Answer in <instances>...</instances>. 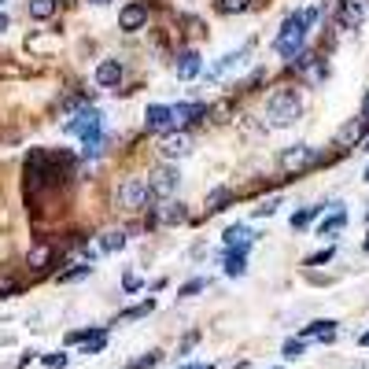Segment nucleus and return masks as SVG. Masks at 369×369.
Segmentation results:
<instances>
[{
    "label": "nucleus",
    "mask_w": 369,
    "mask_h": 369,
    "mask_svg": "<svg viewBox=\"0 0 369 369\" xmlns=\"http://www.w3.org/2000/svg\"><path fill=\"white\" fill-rule=\"evenodd\" d=\"M314 22H318V8H307V11L288 15L281 22V30H277V37H273V48L281 52V56H299L303 41H307V34H310Z\"/></svg>",
    "instance_id": "obj_1"
},
{
    "label": "nucleus",
    "mask_w": 369,
    "mask_h": 369,
    "mask_svg": "<svg viewBox=\"0 0 369 369\" xmlns=\"http://www.w3.org/2000/svg\"><path fill=\"white\" fill-rule=\"evenodd\" d=\"M299 115H303V100H299V92H292V89H277L273 96L266 100V126H273V129L296 126Z\"/></svg>",
    "instance_id": "obj_2"
},
{
    "label": "nucleus",
    "mask_w": 369,
    "mask_h": 369,
    "mask_svg": "<svg viewBox=\"0 0 369 369\" xmlns=\"http://www.w3.org/2000/svg\"><path fill=\"white\" fill-rule=\"evenodd\" d=\"M148 196H152V184L140 181V178H122L115 184V207L129 210V215H137V210L148 207Z\"/></svg>",
    "instance_id": "obj_3"
},
{
    "label": "nucleus",
    "mask_w": 369,
    "mask_h": 369,
    "mask_svg": "<svg viewBox=\"0 0 369 369\" xmlns=\"http://www.w3.org/2000/svg\"><path fill=\"white\" fill-rule=\"evenodd\" d=\"M100 129H103V115H100V111H82V115H74L71 122H67V133L82 137L89 155L100 148Z\"/></svg>",
    "instance_id": "obj_4"
},
{
    "label": "nucleus",
    "mask_w": 369,
    "mask_h": 369,
    "mask_svg": "<svg viewBox=\"0 0 369 369\" xmlns=\"http://www.w3.org/2000/svg\"><path fill=\"white\" fill-rule=\"evenodd\" d=\"M321 163V152L310 148V144H292L284 155H281V170L284 174H299V170H310Z\"/></svg>",
    "instance_id": "obj_5"
},
{
    "label": "nucleus",
    "mask_w": 369,
    "mask_h": 369,
    "mask_svg": "<svg viewBox=\"0 0 369 369\" xmlns=\"http://www.w3.org/2000/svg\"><path fill=\"white\" fill-rule=\"evenodd\" d=\"M369 15V0H340V11H336V19L344 30H359V26L366 22Z\"/></svg>",
    "instance_id": "obj_6"
},
{
    "label": "nucleus",
    "mask_w": 369,
    "mask_h": 369,
    "mask_svg": "<svg viewBox=\"0 0 369 369\" xmlns=\"http://www.w3.org/2000/svg\"><path fill=\"white\" fill-rule=\"evenodd\" d=\"M144 126H148L152 133H170V129L178 126V115H174V108H166V103H152L148 115H144Z\"/></svg>",
    "instance_id": "obj_7"
},
{
    "label": "nucleus",
    "mask_w": 369,
    "mask_h": 369,
    "mask_svg": "<svg viewBox=\"0 0 369 369\" xmlns=\"http://www.w3.org/2000/svg\"><path fill=\"white\" fill-rule=\"evenodd\" d=\"M184 218H189V210H184V203H178V200H163L152 210V226H181Z\"/></svg>",
    "instance_id": "obj_8"
},
{
    "label": "nucleus",
    "mask_w": 369,
    "mask_h": 369,
    "mask_svg": "<svg viewBox=\"0 0 369 369\" xmlns=\"http://www.w3.org/2000/svg\"><path fill=\"white\" fill-rule=\"evenodd\" d=\"M144 22H148V4H140V0H129V4L118 11V26H122L126 34L144 30Z\"/></svg>",
    "instance_id": "obj_9"
},
{
    "label": "nucleus",
    "mask_w": 369,
    "mask_h": 369,
    "mask_svg": "<svg viewBox=\"0 0 369 369\" xmlns=\"http://www.w3.org/2000/svg\"><path fill=\"white\" fill-rule=\"evenodd\" d=\"M178 181H181V178H178V170H174V166H155L148 184H152V192H155V196H174V192H178Z\"/></svg>",
    "instance_id": "obj_10"
},
{
    "label": "nucleus",
    "mask_w": 369,
    "mask_h": 369,
    "mask_svg": "<svg viewBox=\"0 0 369 369\" xmlns=\"http://www.w3.org/2000/svg\"><path fill=\"white\" fill-rule=\"evenodd\" d=\"M369 133V118H351L347 126H340V133H336V148H354L362 137Z\"/></svg>",
    "instance_id": "obj_11"
},
{
    "label": "nucleus",
    "mask_w": 369,
    "mask_h": 369,
    "mask_svg": "<svg viewBox=\"0 0 369 369\" xmlns=\"http://www.w3.org/2000/svg\"><path fill=\"white\" fill-rule=\"evenodd\" d=\"M244 63H247V52H229V56H222L215 67L207 71V78H210V82H222V78H229L233 71H240Z\"/></svg>",
    "instance_id": "obj_12"
},
{
    "label": "nucleus",
    "mask_w": 369,
    "mask_h": 369,
    "mask_svg": "<svg viewBox=\"0 0 369 369\" xmlns=\"http://www.w3.org/2000/svg\"><path fill=\"white\" fill-rule=\"evenodd\" d=\"M192 152V137L189 133H163V155L166 159H181V155H189Z\"/></svg>",
    "instance_id": "obj_13"
},
{
    "label": "nucleus",
    "mask_w": 369,
    "mask_h": 369,
    "mask_svg": "<svg viewBox=\"0 0 369 369\" xmlns=\"http://www.w3.org/2000/svg\"><path fill=\"white\" fill-rule=\"evenodd\" d=\"M122 63L118 59H103V63H96V85L100 89H115L118 82H122Z\"/></svg>",
    "instance_id": "obj_14"
},
{
    "label": "nucleus",
    "mask_w": 369,
    "mask_h": 369,
    "mask_svg": "<svg viewBox=\"0 0 369 369\" xmlns=\"http://www.w3.org/2000/svg\"><path fill=\"white\" fill-rule=\"evenodd\" d=\"M200 67H203V63H200V52L184 48L181 56H178V78H181V82H192V78L200 74Z\"/></svg>",
    "instance_id": "obj_15"
},
{
    "label": "nucleus",
    "mask_w": 369,
    "mask_h": 369,
    "mask_svg": "<svg viewBox=\"0 0 369 369\" xmlns=\"http://www.w3.org/2000/svg\"><path fill=\"white\" fill-rule=\"evenodd\" d=\"M299 336L303 340H314V336H318V340H336V321H314V325L303 328Z\"/></svg>",
    "instance_id": "obj_16"
},
{
    "label": "nucleus",
    "mask_w": 369,
    "mask_h": 369,
    "mask_svg": "<svg viewBox=\"0 0 369 369\" xmlns=\"http://www.w3.org/2000/svg\"><path fill=\"white\" fill-rule=\"evenodd\" d=\"M56 11H59V0H30V19L37 22H48Z\"/></svg>",
    "instance_id": "obj_17"
},
{
    "label": "nucleus",
    "mask_w": 369,
    "mask_h": 369,
    "mask_svg": "<svg viewBox=\"0 0 369 369\" xmlns=\"http://www.w3.org/2000/svg\"><path fill=\"white\" fill-rule=\"evenodd\" d=\"M174 115H178V126H184V122H196V118H203L207 108H203V103H178Z\"/></svg>",
    "instance_id": "obj_18"
},
{
    "label": "nucleus",
    "mask_w": 369,
    "mask_h": 369,
    "mask_svg": "<svg viewBox=\"0 0 369 369\" xmlns=\"http://www.w3.org/2000/svg\"><path fill=\"white\" fill-rule=\"evenodd\" d=\"M347 226V210H344V203H340L336 207V215L333 218H325L321 222V226H318V236H328V233H340V229H344Z\"/></svg>",
    "instance_id": "obj_19"
},
{
    "label": "nucleus",
    "mask_w": 369,
    "mask_h": 369,
    "mask_svg": "<svg viewBox=\"0 0 369 369\" xmlns=\"http://www.w3.org/2000/svg\"><path fill=\"white\" fill-rule=\"evenodd\" d=\"M26 262H30V266H34V270H45V266H48V262H52V247H48V244H37V247H34V252H30V255H26Z\"/></svg>",
    "instance_id": "obj_20"
},
{
    "label": "nucleus",
    "mask_w": 369,
    "mask_h": 369,
    "mask_svg": "<svg viewBox=\"0 0 369 369\" xmlns=\"http://www.w3.org/2000/svg\"><path fill=\"white\" fill-rule=\"evenodd\" d=\"M321 207H325V203H318V207H307V210H296V215H292V229H307L310 222L321 215Z\"/></svg>",
    "instance_id": "obj_21"
},
{
    "label": "nucleus",
    "mask_w": 369,
    "mask_h": 369,
    "mask_svg": "<svg viewBox=\"0 0 369 369\" xmlns=\"http://www.w3.org/2000/svg\"><path fill=\"white\" fill-rule=\"evenodd\" d=\"M118 247H126V233H122V229H111V233H103V240H100V252H118Z\"/></svg>",
    "instance_id": "obj_22"
},
{
    "label": "nucleus",
    "mask_w": 369,
    "mask_h": 369,
    "mask_svg": "<svg viewBox=\"0 0 369 369\" xmlns=\"http://www.w3.org/2000/svg\"><path fill=\"white\" fill-rule=\"evenodd\" d=\"M247 8H252V0H218L222 15H244Z\"/></svg>",
    "instance_id": "obj_23"
},
{
    "label": "nucleus",
    "mask_w": 369,
    "mask_h": 369,
    "mask_svg": "<svg viewBox=\"0 0 369 369\" xmlns=\"http://www.w3.org/2000/svg\"><path fill=\"white\" fill-rule=\"evenodd\" d=\"M233 200V192L229 189H215L207 196V210H226V203Z\"/></svg>",
    "instance_id": "obj_24"
},
{
    "label": "nucleus",
    "mask_w": 369,
    "mask_h": 369,
    "mask_svg": "<svg viewBox=\"0 0 369 369\" xmlns=\"http://www.w3.org/2000/svg\"><path fill=\"white\" fill-rule=\"evenodd\" d=\"M247 236H252V229H247V226H229L222 240H226V244L233 247V244H247Z\"/></svg>",
    "instance_id": "obj_25"
},
{
    "label": "nucleus",
    "mask_w": 369,
    "mask_h": 369,
    "mask_svg": "<svg viewBox=\"0 0 369 369\" xmlns=\"http://www.w3.org/2000/svg\"><path fill=\"white\" fill-rule=\"evenodd\" d=\"M159 362H163V354L159 351H148V354H140L137 362H129L126 369H152V366H159Z\"/></svg>",
    "instance_id": "obj_26"
},
{
    "label": "nucleus",
    "mask_w": 369,
    "mask_h": 369,
    "mask_svg": "<svg viewBox=\"0 0 369 369\" xmlns=\"http://www.w3.org/2000/svg\"><path fill=\"white\" fill-rule=\"evenodd\" d=\"M303 351H307V340H303V336H292V340L284 344V359H303Z\"/></svg>",
    "instance_id": "obj_27"
},
{
    "label": "nucleus",
    "mask_w": 369,
    "mask_h": 369,
    "mask_svg": "<svg viewBox=\"0 0 369 369\" xmlns=\"http://www.w3.org/2000/svg\"><path fill=\"white\" fill-rule=\"evenodd\" d=\"M15 288H19V281H15V277H11V273H0V299H4V296H11Z\"/></svg>",
    "instance_id": "obj_28"
},
{
    "label": "nucleus",
    "mask_w": 369,
    "mask_h": 369,
    "mask_svg": "<svg viewBox=\"0 0 369 369\" xmlns=\"http://www.w3.org/2000/svg\"><path fill=\"white\" fill-rule=\"evenodd\" d=\"M152 307H155V303L148 299V303H140V307H133V310H126V314H122V318H126V321H133V318H144V314H148Z\"/></svg>",
    "instance_id": "obj_29"
},
{
    "label": "nucleus",
    "mask_w": 369,
    "mask_h": 369,
    "mask_svg": "<svg viewBox=\"0 0 369 369\" xmlns=\"http://www.w3.org/2000/svg\"><path fill=\"white\" fill-rule=\"evenodd\" d=\"M203 288H207V281H203V277H196V281H189L181 288V296H196V292H203Z\"/></svg>",
    "instance_id": "obj_30"
},
{
    "label": "nucleus",
    "mask_w": 369,
    "mask_h": 369,
    "mask_svg": "<svg viewBox=\"0 0 369 369\" xmlns=\"http://www.w3.org/2000/svg\"><path fill=\"white\" fill-rule=\"evenodd\" d=\"M85 273H89V266H74V270H67V273H59V281H82Z\"/></svg>",
    "instance_id": "obj_31"
},
{
    "label": "nucleus",
    "mask_w": 369,
    "mask_h": 369,
    "mask_svg": "<svg viewBox=\"0 0 369 369\" xmlns=\"http://www.w3.org/2000/svg\"><path fill=\"white\" fill-rule=\"evenodd\" d=\"M45 366L48 369H63L67 366V354H45Z\"/></svg>",
    "instance_id": "obj_32"
},
{
    "label": "nucleus",
    "mask_w": 369,
    "mask_h": 369,
    "mask_svg": "<svg viewBox=\"0 0 369 369\" xmlns=\"http://www.w3.org/2000/svg\"><path fill=\"white\" fill-rule=\"evenodd\" d=\"M122 288H126V292H137V288H140V277H137V273H126V277H122Z\"/></svg>",
    "instance_id": "obj_33"
},
{
    "label": "nucleus",
    "mask_w": 369,
    "mask_h": 369,
    "mask_svg": "<svg viewBox=\"0 0 369 369\" xmlns=\"http://www.w3.org/2000/svg\"><path fill=\"white\" fill-rule=\"evenodd\" d=\"M328 259H333V247H328V252H318V255H310V259H307V266H318V262H328Z\"/></svg>",
    "instance_id": "obj_34"
},
{
    "label": "nucleus",
    "mask_w": 369,
    "mask_h": 369,
    "mask_svg": "<svg viewBox=\"0 0 369 369\" xmlns=\"http://www.w3.org/2000/svg\"><path fill=\"white\" fill-rule=\"evenodd\" d=\"M273 210H277V200H266L262 207H255V215H259V218H266V215H273Z\"/></svg>",
    "instance_id": "obj_35"
},
{
    "label": "nucleus",
    "mask_w": 369,
    "mask_h": 369,
    "mask_svg": "<svg viewBox=\"0 0 369 369\" xmlns=\"http://www.w3.org/2000/svg\"><path fill=\"white\" fill-rule=\"evenodd\" d=\"M362 118H369V92H366V100H362Z\"/></svg>",
    "instance_id": "obj_36"
},
{
    "label": "nucleus",
    "mask_w": 369,
    "mask_h": 369,
    "mask_svg": "<svg viewBox=\"0 0 369 369\" xmlns=\"http://www.w3.org/2000/svg\"><path fill=\"white\" fill-rule=\"evenodd\" d=\"M4 30H8V15L0 11V34H4Z\"/></svg>",
    "instance_id": "obj_37"
},
{
    "label": "nucleus",
    "mask_w": 369,
    "mask_h": 369,
    "mask_svg": "<svg viewBox=\"0 0 369 369\" xmlns=\"http://www.w3.org/2000/svg\"><path fill=\"white\" fill-rule=\"evenodd\" d=\"M359 344H362V347H369V333H366V336H359Z\"/></svg>",
    "instance_id": "obj_38"
},
{
    "label": "nucleus",
    "mask_w": 369,
    "mask_h": 369,
    "mask_svg": "<svg viewBox=\"0 0 369 369\" xmlns=\"http://www.w3.org/2000/svg\"><path fill=\"white\" fill-rule=\"evenodd\" d=\"M181 369H215V366H181Z\"/></svg>",
    "instance_id": "obj_39"
},
{
    "label": "nucleus",
    "mask_w": 369,
    "mask_h": 369,
    "mask_svg": "<svg viewBox=\"0 0 369 369\" xmlns=\"http://www.w3.org/2000/svg\"><path fill=\"white\" fill-rule=\"evenodd\" d=\"M89 4H111V0H89Z\"/></svg>",
    "instance_id": "obj_40"
},
{
    "label": "nucleus",
    "mask_w": 369,
    "mask_h": 369,
    "mask_svg": "<svg viewBox=\"0 0 369 369\" xmlns=\"http://www.w3.org/2000/svg\"><path fill=\"white\" fill-rule=\"evenodd\" d=\"M366 252H369V236H366Z\"/></svg>",
    "instance_id": "obj_41"
},
{
    "label": "nucleus",
    "mask_w": 369,
    "mask_h": 369,
    "mask_svg": "<svg viewBox=\"0 0 369 369\" xmlns=\"http://www.w3.org/2000/svg\"><path fill=\"white\" fill-rule=\"evenodd\" d=\"M366 152H369V140H366Z\"/></svg>",
    "instance_id": "obj_42"
},
{
    "label": "nucleus",
    "mask_w": 369,
    "mask_h": 369,
    "mask_svg": "<svg viewBox=\"0 0 369 369\" xmlns=\"http://www.w3.org/2000/svg\"><path fill=\"white\" fill-rule=\"evenodd\" d=\"M0 4H4V0H0Z\"/></svg>",
    "instance_id": "obj_43"
}]
</instances>
